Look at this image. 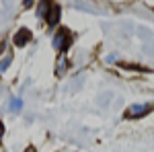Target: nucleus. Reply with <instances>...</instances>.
<instances>
[{
  "mask_svg": "<svg viewBox=\"0 0 154 152\" xmlns=\"http://www.w3.org/2000/svg\"><path fill=\"white\" fill-rule=\"evenodd\" d=\"M4 136V126H2V121H0V138Z\"/></svg>",
  "mask_w": 154,
  "mask_h": 152,
  "instance_id": "obj_9",
  "label": "nucleus"
},
{
  "mask_svg": "<svg viewBox=\"0 0 154 152\" xmlns=\"http://www.w3.org/2000/svg\"><path fill=\"white\" fill-rule=\"evenodd\" d=\"M11 62H12V56H11V54H8L6 58H4V60H2V62H0V72H4V70H6V68L11 66Z\"/></svg>",
  "mask_w": 154,
  "mask_h": 152,
  "instance_id": "obj_7",
  "label": "nucleus"
},
{
  "mask_svg": "<svg viewBox=\"0 0 154 152\" xmlns=\"http://www.w3.org/2000/svg\"><path fill=\"white\" fill-rule=\"evenodd\" d=\"M49 8H51V2H39V8H37V14L45 21L49 14Z\"/></svg>",
  "mask_w": 154,
  "mask_h": 152,
  "instance_id": "obj_5",
  "label": "nucleus"
},
{
  "mask_svg": "<svg viewBox=\"0 0 154 152\" xmlns=\"http://www.w3.org/2000/svg\"><path fill=\"white\" fill-rule=\"evenodd\" d=\"M21 107H23V99H19V97H14V99H11V103H8V109H11L12 113L21 111Z\"/></svg>",
  "mask_w": 154,
  "mask_h": 152,
  "instance_id": "obj_6",
  "label": "nucleus"
},
{
  "mask_svg": "<svg viewBox=\"0 0 154 152\" xmlns=\"http://www.w3.org/2000/svg\"><path fill=\"white\" fill-rule=\"evenodd\" d=\"M58 19H60V6H56V4H51V8H49V14H48V21L49 25H56L58 23Z\"/></svg>",
  "mask_w": 154,
  "mask_h": 152,
  "instance_id": "obj_4",
  "label": "nucleus"
},
{
  "mask_svg": "<svg viewBox=\"0 0 154 152\" xmlns=\"http://www.w3.org/2000/svg\"><path fill=\"white\" fill-rule=\"evenodd\" d=\"M66 68H68V64H66V60L62 58V60H60V64H58V74H64Z\"/></svg>",
  "mask_w": 154,
  "mask_h": 152,
  "instance_id": "obj_8",
  "label": "nucleus"
},
{
  "mask_svg": "<svg viewBox=\"0 0 154 152\" xmlns=\"http://www.w3.org/2000/svg\"><path fill=\"white\" fill-rule=\"evenodd\" d=\"M150 111H152V105H148V103H134V105L128 107L125 119H138V117L146 115V113H150Z\"/></svg>",
  "mask_w": 154,
  "mask_h": 152,
  "instance_id": "obj_2",
  "label": "nucleus"
},
{
  "mask_svg": "<svg viewBox=\"0 0 154 152\" xmlns=\"http://www.w3.org/2000/svg\"><path fill=\"white\" fill-rule=\"evenodd\" d=\"M70 41H72V35H70L68 29L56 31V35H54V39H51V43H54V47H56L58 51H66L68 45H70Z\"/></svg>",
  "mask_w": 154,
  "mask_h": 152,
  "instance_id": "obj_1",
  "label": "nucleus"
},
{
  "mask_svg": "<svg viewBox=\"0 0 154 152\" xmlns=\"http://www.w3.org/2000/svg\"><path fill=\"white\" fill-rule=\"evenodd\" d=\"M25 152H35V148H33V146H29V148H27Z\"/></svg>",
  "mask_w": 154,
  "mask_h": 152,
  "instance_id": "obj_10",
  "label": "nucleus"
},
{
  "mask_svg": "<svg viewBox=\"0 0 154 152\" xmlns=\"http://www.w3.org/2000/svg\"><path fill=\"white\" fill-rule=\"evenodd\" d=\"M29 41H31V31H29V29H19L17 35H14V45L23 47V45H27Z\"/></svg>",
  "mask_w": 154,
  "mask_h": 152,
  "instance_id": "obj_3",
  "label": "nucleus"
}]
</instances>
